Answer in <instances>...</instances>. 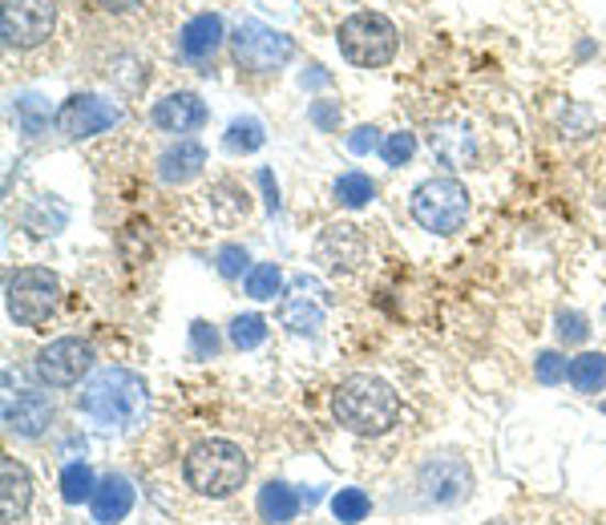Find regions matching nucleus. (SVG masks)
<instances>
[{"instance_id":"473e14b6","label":"nucleus","mask_w":606,"mask_h":525,"mask_svg":"<svg viewBox=\"0 0 606 525\" xmlns=\"http://www.w3.org/2000/svg\"><path fill=\"white\" fill-rule=\"evenodd\" d=\"M586 336H591V327H586V315H579V312H558V339H562V344H582Z\"/></svg>"},{"instance_id":"aec40b11","label":"nucleus","mask_w":606,"mask_h":525,"mask_svg":"<svg viewBox=\"0 0 606 525\" xmlns=\"http://www.w3.org/2000/svg\"><path fill=\"white\" fill-rule=\"evenodd\" d=\"M255 510H260V517L267 525H287L296 522L299 513V493L287 481H267V485L260 489V501H255Z\"/></svg>"},{"instance_id":"f8f14e48","label":"nucleus","mask_w":606,"mask_h":525,"mask_svg":"<svg viewBox=\"0 0 606 525\" xmlns=\"http://www.w3.org/2000/svg\"><path fill=\"white\" fill-rule=\"evenodd\" d=\"M316 259L328 267V271H340V276H352L368 262V238L360 235V226L352 223H332L323 226L320 238H316Z\"/></svg>"},{"instance_id":"cd10ccee","label":"nucleus","mask_w":606,"mask_h":525,"mask_svg":"<svg viewBox=\"0 0 606 525\" xmlns=\"http://www.w3.org/2000/svg\"><path fill=\"white\" fill-rule=\"evenodd\" d=\"M263 339H267V320L263 315H235L231 320V344L235 348H260Z\"/></svg>"},{"instance_id":"7c9ffc66","label":"nucleus","mask_w":606,"mask_h":525,"mask_svg":"<svg viewBox=\"0 0 606 525\" xmlns=\"http://www.w3.org/2000/svg\"><path fill=\"white\" fill-rule=\"evenodd\" d=\"M533 372H538V384H562L570 376V364L562 351H542L538 364H533Z\"/></svg>"},{"instance_id":"f03ea898","label":"nucleus","mask_w":606,"mask_h":525,"mask_svg":"<svg viewBox=\"0 0 606 525\" xmlns=\"http://www.w3.org/2000/svg\"><path fill=\"white\" fill-rule=\"evenodd\" d=\"M332 413L348 433L381 437L396 425L400 401H396L393 384H384L376 376H348L344 384L332 392Z\"/></svg>"},{"instance_id":"2f4dec72","label":"nucleus","mask_w":606,"mask_h":525,"mask_svg":"<svg viewBox=\"0 0 606 525\" xmlns=\"http://www.w3.org/2000/svg\"><path fill=\"white\" fill-rule=\"evenodd\" d=\"M247 262H251L247 247H239V243H227V247H219V276H223V279H239L243 271H251Z\"/></svg>"},{"instance_id":"5701e85b","label":"nucleus","mask_w":606,"mask_h":525,"mask_svg":"<svg viewBox=\"0 0 606 525\" xmlns=\"http://www.w3.org/2000/svg\"><path fill=\"white\" fill-rule=\"evenodd\" d=\"M332 194H335V202H340V206H348V211H360V206H368V202L376 199V182H372L364 170H348V175L335 178Z\"/></svg>"},{"instance_id":"e433bc0d","label":"nucleus","mask_w":606,"mask_h":525,"mask_svg":"<svg viewBox=\"0 0 606 525\" xmlns=\"http://www.w3.org/2000/svg\"><path fill=\"white\" fill-rule=\"evenodd\" d=\"M260 182H263V190H267V211H279V187H275V178H272V170H260Z\"/></svg>"},{"instance_id":"dca6fc26","label":"nucleus","mask_w":606,"mask_h":525,"mask_svg":"<svg viewBox=\"0 0 606 525\" xmlns=\"http://www.w3.org/2000/svg\"><path fill=\"white\" fill-rule=\"evenodd\" d=\"M202 166H207V150H202V142L178 138L170 150H162L158 178L166 182V187H183V182H190V178L202 175Z\"/></svg>"},{"instance_id":"20e7f679","label":"nucleus","mask_w":606,"mask_h":525,"mask_svg":"<svg viewBox=\"0 0 606 525\" xmlns=\"http://www.w3.org/2000/svg\"><path fill=\"white\" fill-rule=\"evenodd\" d=\"M335 45L344 53V62H352L356 69H384L396 57L400 33L384 13H352L335 29Z\"/></svg>"},{"instance_id":"58836bf2","label":"nucleus","mask_w":606,"mask_h":525,"mask_svg":"<svg viewBox=\"0 0 606 525\" xmlns=\"http://www.w3.org/2000/svg\"><path fill=\"white\" fill-rule=\"evenodd\" d=\"M603 409H606V404H603Z\"/></svg>"},{"instance_id":"0eeeda50","label":"nucleus","mask_w":606,"mask_h":525,"mask_svg":"<svg viewBox=\"0 0 606 525\" xmlns=\"http://www.w3.org/2000/svg\"><path fill=\"white\" fill-rule=\"evenodd\" d=\"M231 53L247 74H272V69H284L296 57V41L279 29L263 25V21H243L231 33Z\"/></svg>"},{"instance_id":"1a4fd4ad","label":"nucleus","mask_w":606,"mask_h":525,"mask_svg":"<svg viewBox=\"0 0 606 525\" xmlns=\"http://www.w3.org/2000/svg\"><path fill=\"white\" fill-rule=\"evenodd\" d=\"M125 122V110L113 105V101L98 98V93H74V98L62 101V110L53 113V125L57 134L69 142L93 138V134H106L113 125Z\"/></svg>"},{"instance_id":"a211bd4d","label":"nucleus","mask_w":606,"mask_h":525,"mask_svg":"<svg viewBox=\"0 0 606 525\" xmlns=\"http://www.w3.org/2000/svg\"><path fill=\"white\" fill-rule=\"evenodd\" d=\"M29 501H33V477L29 469L16 457H4V489H0V513H4V522L13 525L25 517Z\"/></svg>"},{"instance_id":"a878e982","label":"nucleus","mask_w":606,"mask_h":525,"mask_svg":"<svg viewBox=\"0 0 606 525\" xmlns=\"http://www.w3.org/2000/svg\"><path fill=\"white\" fill-rule=\"evenodd\" d=\"M279 283H284V271H279L275 262H255L247 271V279H243L251 300H275V295H279Z\"/></svg>"},{"instance_id":"423d86ee","label":"nucleus","mask_w":606,"mask_h":525,"mask_svg":"<svg viewBox=\"0 0 606 525\" xmlns=\"http://www.w3.org/2000/svg\"><path fill=\"white\" fill-rule=\"evenodd\" d=\"M57 300H62V279L49 267H21L9 276V288H4L9 320L21 327L45 324L57 312Z\"/></svg>"},{"instance_id":"c9c22d12","label":"nucleus","mask_w":606,"mask_h":525,"mask_svg":"<svg viewBox=\"0 0 606 525\" xmlns=\"http://www.w3.org/2000/svg\"><path fill=\"white\" fill-rule=\"evenodd\" d=\"M376 130L372 125H360V130H352V138H348V150L352 154H368V150H376Z\"/></svg>"},{"instance_id":"7ed1b4c3","label":"nucleus","mask_w":606,"mask_h":525,"mask_svg":"<svg viewBox=\"0 0 606 525\" xmlns=\"http://www.w3.org/2000/svg\"><path fill=\"white\" fill-rule=\"evenodd\" d=\"M183 473H186V485L195 489L198 498H231V493H239L243 481H247L251 461L239 445L211 437V440H198L195 449L186 453Z\"/></svg>"},{"instance_id":"ddd939ff","label":"nucleus","mask_w":606,"mask_h":525,"mask_svg":"<svg viewBox=\"0 0 606 525\" xmlns=\"http://www.w3.org/2000/svg\"><path fill=\"white\" fill-rule=\"evenodd\" d=\"M53 425V396L45 392H16L4 401V433L21 440L41 437Z\"/></svg>"},{"instance_id":"4be33fe9","label":"nucleus","mask_w":606,"mask_h":525,"mask_svg":"<svg viewBox=\"0 0 606 525\" xmlns=\"http://www.w3.org/2000/svg\"><path fill=\"white\" fill-rule=\"evenodd\" d=\"M566 380L574 384V392H582V396L603 392L606 388V356L603 351H582V356H574V360H570Z\"/></svg>"},{"instance_id":"412c9836","label":"nucleus","mask_w":606,"mask_h":525,"mask_svg":"<svg viewBox=\"0 0 606 525\" xmlns=\"http://www.w3.org/2000/svg\"><path fill=\"white\" fill-rule=\"evenodd\" d=\"M279 324H284L287 332H296V336H320L323 308L311 303L308 295H287V300L279 303Z\"/></svg>"},{"instance_id":"72a5a7b5","label":"nucleus","mask_w":606,"mask_h":525,"mask_svg":"<svg viewBox=\"0 0 606 525\" xmlns=\"http://www.w3.org/2000/svg\"><path fill=\"white\" fill-rule=\"evenodd\" d=\"M16 113H21V130H25L29 138H37V130H41V98H21V101H16Z\"/></svg>"},{"instance_id":"f3484780","label":"nucleus","mask_w":606,"mask_h":525,"mask_svg":"<svg viewBox=\"0 0 606 525\" xmlns=\"http://www.w3.org/2000/svg\"><path fill=\"white\" fill-rule=\"evenodd\" d=\"M89 510H93V522L98 525H118L125 513L134 510V485H130L122 473H110L98 485V493L89 501Z\"/></svg>"},{"instance_id":"9b49d317","label":"nucleus","mask_w":606,"mask_h":525,"mask_svg":"<svg viewBox=\"0 0 606 525\" xmlns=\"http://www.w3.org/2000/svg\"><path fill=\"white\" fill-rule=\"evenodd\" d=\"M417 485H421L429 505H458L473 489V469L461 457H453V453H441V457H429L421 465Z\"/></svg>"},{"instance_id":"9d476101","label":"nucleus","mask_w":606,"mask_h":525,"mask_svg":"<svg viewBox=\"0 0 606 525\" xmlns=\"http://www.w3.org/2000/svg\"><path fill=\"white\" fill-rule=\"evenodd\" d=\"M93 368V348L86 339H53L33 356V380L41 388H74Z\"/></svg>"},{"instance_id":"c85d7f7f","label":"nucleus","mask_w":606,"mask_h":525,"mask_svg":"<svg viewBox=\"0 0 606 525\" xmlns=\"http://www.w3.org/2000/svg\"><path fill=\"white\" fill-rule=\"evenodd\" d=\"M384 163L388 166H405L417 154V134H409V130H396V134H388L381 146Z\"/></svg>"},{"instance_id":"393cba45","label":"nucleus","mask_w":606,"mask_h":525,"mask_svg":"<svg viewBox=\"0 0 606 525\" xmlns=\"http://www.w3.org/2000/svg\"><path fill=\"white\" fill-rule=\"evenodd\" d=\"M93 493H98V481H93V469L81 461L65 465L62 469V498L69 501V505H81V501H93Z\"/></svg>"},{"instance_id":"4468645a","label":"nucleus","mask_w":606,"mask_h":525,"mask_svg":"<svg viewBox=\"0 0 606 525\" xmlns=\"http://www.w3.org/2000/svg\"><path fill=\"white\" fill-rule=\"evenodd\" d=\"M150 118L162 134H195V130L207 125V101L198 93H166Z\"/></svg>"},{"instance_id":"4c0bfd02","label":"nucleus","mask_w":606,"mask_h":525,"mask_svg":"<svg viewBox=\"0 0 606 525\" xmlns=\"http://www.w3.org/2000/svg\"><path fill=\"white\" fill-rule=\"evenodd\" d=\"M98 4L106 9V13H130L137 0H98Z\"/></svg>"},{"instance_id":"2eb2a0df","label":"nucleus","mask_w":606,"mask_h":525,"mask_svg":"<svg viewBox=\"0 0 606 525\" xmlns=\"http://www.w3.org/2000/svg\"><path fill=\"white\" fill-rule=\"evenodd\" d=\"M223 16L219 13H198L190 16L183 25V33H178V49H183L186 62H211L214 53H219V45H223Z\"/></svg>"},{"instance_id":"6ab92c4d","label":"nucleus","mask_w":606,"mask_h":525,"mask_svg":"<svg viewBox=\"0 0 606 525\" xmlns=\"http://www.w3.org/2000/svg\"><path fill=\"white\" fill-rule=\"evenodd\" d=\"M473 150H477V142H473V130L465 122H441L433 130V154L453 170L470 163Z\"/></svg>"},{"instance_id":"6e6552de","label":"nucleus","mask_w":606,"mask_h":525,"mask_svg":"<svg viewBox=\"0 0 606 525\" xmlns=\"http://www.w3.org/2000/svg\"><path fill=\"white\" fill-rule=\"evenodd\" d=\"M57 4L53 0H4L0 4V37L9 49H37L53 37Z\"/></svg>"},{"instance_id":"f257e3e1","label":"nucleus","mask_w":606,"mask_h":525,"mask_svg":"<svg viewBox=\"0 0 606 525\" xmlns=\"http://www.w3.org/2000/svg\"><path fill=\"white\" fill-rule=\"evenodd\" d=\"M77 413L98 433H134L150 413V384L130 368H98L77 392Z\"/></svg>"},{"instance_id":"b1692460","label":"nucleus","mask_w":606,"mask_h":525,"mask_svg":"<svg viewBox=\"0 0 606 525\" xmlns=\"http://www.w3.org/2000/svg\"><path fill=\"white\" fill-rule=\"evenodd\" d=\"M263 142H267V134H263L260 118H235V122L227 125V134H223V146L231 154H255Z\"/></svg>"},{"instance_id":"c756f323","label":"nucleus","mask_w":606,"mask_h":525,"mask_svg":"<svg viewBox=\"0 0 606 525\" xmlns=\"http://www.w3.org/2000/svg\"><path fill=\"white\" fill-rule=\"evenodd\" d=\"M219 332H214V324H207V320H195L190 324V351H195L198 360H211V356H219Z\"/></svg>"},{"instance_id":"39448f33","label":"nucleus","mask_w":606,"mask_h":525,"mask_svg":"<svg viewBox=\"0 0 606 525\" xmlns=\"http://www.w3.org/2000/svg\"><path fill=\"white\" fill-rule=\"evenodd\" d=\"M409 211L429 235H458L461 226L470 223L473 202L470 190L461 187L458 178H429L412 190Z\"/></svg>"},{"instance_id":"bb28decb","label":"nucleus","mask_w":606,"mask_h":525,"mask_svg":"<svg viewBox=\"0 0 606 525\" xmlns=\"http://www.w3.org/2000/svg\"><path fill=\"white\" fill-rule=\"evenodd\" d=\"M368 510H372V501H368V493H364V489H340V493L332 498L335 522H344V525L364 522V517H368Z\"/></svg>"},{"instance_id":"f704fd0d","label":"nucleus","mask_w":606,"mask_h":525,"mask_svg":"<svg viewBox=\"0 0 606 525\" xmlns=\"http://www.w3.org/2000/svg\"><path fill=\"white\" fill-rule=\"evenodd\" d=\"M308 113H311V122L320 125L323 134H332L335 122H340V105H335V101H316Z\"/></svg>"}]
</instances>
